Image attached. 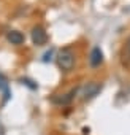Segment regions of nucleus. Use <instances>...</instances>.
Here are the masks:
<instances>
[{
	"mask_svg": "<svg viewBox=\"0 0 130 135\" xmlns=\"http://www.w3.org/2000/svg\"><path fill=\"white\" fill-rule=\"evenodd\" d=\"M75 62H76V57H75V52L70 48H62L59 51V54H57V65H59L60 70H63V72L73 70Z\"/></svg>",
	"mask_w": 130,
	"mask_h": 135,
	"instance_id": "1",
	"label": "nucleus"
},
{
	"mask_svg": "<svg viewBox=\"0 0 130 135\" xmlns=\"http://www.w3.org/2000/svg\"><path fill=\"white\" fill-rule=\"evenodd\" d=\"M102 89H103V84H102V83H98V81H91V83H87V84L83 86V89H81V99H83L84 102H89V100L95 99V97L102 92Z\"/></svg>",
	"mask_w": 130,
	"mask_h": 135,
	"instance_id": "2",
	"label": "nucleus"
},
{
	"mask_svg": "<svg viewBox=\"0 0 130 135\" xmlns=\"http://www.w3.org/2000/svg\"><path fill=\"white\" fill-rule=\"evenodd\" d=\"M30 38H32V43H33V45L43 46V45H46V41H48V33H46V30H44L41 26H35V27L32 29V32H30Z\"/></svg>",
	"mask_w": 130,
	"mask_h": 135,
	"instance_id": "3",
	"label": "nucleus"
},
{
	"mask_svg": "<svg viewBox=\"0 0 130 135\" xmlns=\"http://www.w3.org/2000/svg\"><path fill=\"white\" fill-rule=\"evenodd\" d=\"M76 92H78V89L75 88V89H72V91L67 92V94H56V95L51 97V102H52L54 105H68V103L73 100V97L76 95Z\"/></svg>",
	"mask_w": 130,
	"mask_h": 135,
	"instance_id": "4",
	"label": "nucleus"
},
{
	"mask_svg": "<svg viewBox=\"0 0 130 135\" xmlns=\"http://www.w3.org/2000/svg\"><path fill=\"white\" fill-rule=\"evenodd\" d=\"M102 62H103V51H102L98 46H95V48L91 51V56H89V64H91L92 67H98Z\"/></svg>",
	"mask_w": 130,
	"mask_h": 135,
	"instance_id": "5",
	"label": "nucleus"
},
{
	"mask_svg": "<svg viewBox=\"0 0 130 135\" xmlns=\"http://www.w3.org/2000/svg\"><path fill=\"white\" fill-rule=\"evenodd\" d=\"M7 40H8L11 45L19 46V45H22V43H24L26 37H24V33H21L19 30H10V32L7 33Z\"/></svg>",
	"mask_w": 130,
	"mask_h": 135,
	"instance_id": "6",
	"label": "nucleus"
},
{
	"mask_svg": "<svg viewBox=\"0 0 130 135\" xmlns=\"http://www.w3.org/2000/svg\"><path fill=\"white\" fill-rule=\"evenodd\" d=\"M122 56H124V60H125L127 64H130V37L125 40V45H124Z\"/></svg>",
	"mask_w": 130,
	"mask_h": 135,
	"instance_id": "7",
	"label": "nucleus"
},
{
	"mask_svg": "<svg viewBox=\"0 0 130 135\" xmlns=\"http://www.w3.org/2000/svg\"><path fill=\"white\" fill-rule=\"evenodd\" d=\"M51 54H52V51H49V52H46V54H44V59H43V60H44V62H48V60L51 59V57H49Z\"/></svg>",
	"mask_w": 130,
	"mask_h": 135,
	"instance_id": "8",
	"label": "nucleus"
}]
</instances>
